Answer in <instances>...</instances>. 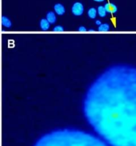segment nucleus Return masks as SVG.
I'll return each mask as SVG.
<instances>
[{"label":"nucleus","instance_id":"nucleus-1","mask_svg":"<svg viewBox=\"0 0 136 146\" xmlns=\"http://www.w3.org/2000/svg\"><path fill=\"white\" fill-rule=\"evenodd\" d=\"M87 122L110 146H136V67H107L91 83L82 104Z\"/></svg>","mask_w":136,"mask_h":146},{"label":"nucleus","instance_id":"nucleus-2","mask_svg":"<svg viewBox=\"0 0 136 146\" xmlns=\"http://www.w3.org/2000/svg\"><path fill=\"white\" fill-rule=\"evenodd\" d=\"M34 146H110L98 136L80 130L59 129L43 135Z\"/></svg>","mask_w":136,"mask_h":146},{"label":"nucleus","instance_id":"nucleus-3","mask_svg":"<svg viewBox=\"0 0 136 146\" xmlns=\"http://www.w3.org/2000/svg\"><path fill=\"white\" fill-rule=\"evenodd\" d=\"M72 12L75 16H81L84 12V6L81 2H75L72 7Z\"/></svg>","mask_w":136,"mask_h":146},{"label":"nucleus","instance_id":"nucleus-4","mask_svg":"<svg viewBox=\"0 0 136 146\" xmlns=\"http://www.w3.org/2000/svg\"><path fill=\"white\" fill-rule=\"evenodd\" d=\"M105 8L106 11L107 13L110 14H115L117 12V7L113 3H107L105 5Z\"/></svg>","mask_w":136,"mask_h":146},{"label":"nucleus","instance_id":"nucleus-5","mask_svg":"<svg viewBox=\"0 0 136 146\" xmlns=\"http://www.w3.org/2000/svg\"><path fill=\"white\" fill-rule=\"evenodd\" d=\"M54 10L55 13L58 15H63L65 12V8L62 4H56L54 6Z\"/></svg>","mask_w":136,"mask_h":146},{"label":"nucleus","instance_id":"nucleus-6","mask_svg":"<svg viewBox=\"0 0 136 146\" xmlns=\"http://www.w3.org/2000/svg\"><path fill=\"white\" fill-rule=\"evenodd\" d=\"M40 27L42 29L43 31H47L48 30L49 28H50V26L51 24L48 22L47 19H42L41 21H40Z\"/></svg>","mask_w":136,"mask_h":146},{"label":"nucleus","instance_id":"nucleus-7","mask_svg":"<svg viewBox=\"0 0 136 146\" xmlns=\"http://www.w3.org/2000/svg\"><path fill=\"white\" fill-rule=\"evenodd\" d=\"M46 19L48 20V22L50 24H54V22L57 20V17H56L55 13L53 12H49L47 14V16H46Z\"/></svg>","mask_w":136,"mask_h":146},{"label":"nucleus","instance_id":"nucleus-8","mask_svg":"<svg viewBox=\"0 0 136 146\" xmlns=\"http://www.w3.org/2000/svg\"><path fill=\"white\" fill-rule=\"evenodd\" d=\"M2 25L5 27L9 28L12 27V22L9 18L7 17L6 16H3L2 17Z\"/></svg>","mask_w":136,"mask_h":146},{"label":"nucleus","instance_id":"nucleus-9","mask_svg":"<svg viewBox=\"0 0 136 146\" xmlns=\"http://www.w3.org/2000/svg\"><path fill=\"white\" fill-rule=\"evenodd\" d=\"M97 10H98V14L99 15L100 17H105L107 13L105 8L103 6H99Z\"/></svg>","mask_w":136,"mask_h":146},{"label":"nucleus","instance_id":"nucleus-10","mask_svg":"<svg viewBox=\"0 0 136 146\" xmlns=\"http://www.w3.org/2000/svg\"><path fill=\"white\" fill-rule=\"evenodd\" d=\"M97 14H98V10L94 7L89 9V10L88 12V15L90 19H95V18H96Z\"/></svg>","mask_w":136,"mask_h":146},{"label":"nucleus","instance_id":"nucleus-11","mask_svg":"<svg viewBox=\"0 0 136 146\" xmlns=\"http://www.w3.org/2000/svg\"><path fill=\"white\" fill-rule=\"evenodd\" d=\"M110 29V25L107 24H102L98 27V31L100 32H107Z\"/></svg>","mask_w":136,"mask_h":146},{"label":"nucleus","instance_id":"nucleus-12","mask_svg":"<svg viewBox=\"0 0 136 146\" xmlns=\"http://www.w3.org/2000/svg\"><path fill=\"white\" fill-rule=\"evenodd\" d=\"M53 31H54V32H63L64 31V28L62 26H56L53 29Z\"/></svg>","mask_w":136,"mask_h":146},{"label":"nucleus","instance_id":"nucleus-13","mask_svg":"<svg viewBox=\"0 0 136 146\" xmlns=\"http://www.w3.org/2000/svg\"><path fill=\"white\" fill-rule=\"evenodd\" d=\"M78 31L79 32H85V31H87L86 28L85 27H80L79 28H78Z\"/></svg>","mask_w":136,"mask_h":146},{"label":"nucleus","instance_id":"nucleus-14","mask_svg":"<svg viewBox=\"0 0 136 146\" xmlns=\"http://www.w3.org/2000/svg\"><path fill=\"white\" fill-rule=\"evenodd\" d=\"M95 24H96L97 25H98V26H100V25H102V22H101L100 20H97L96 22H95Z\"/></svg>","mask_w":136,"mask_h":146},{"label":"nucleus","instance_id":"nucleus-15","mask_svg":"<svg viewBox=\"0 0 136 146\" xmlns=\"http://www.w3.org/2000/svg\"><path fill=\"white\" fill-rule=\"evenodd\" d=\"M93 1H95V2H104L105 0H93Z\"/></svg>","mask_w":136,"mask_h":146}]
</instances>
